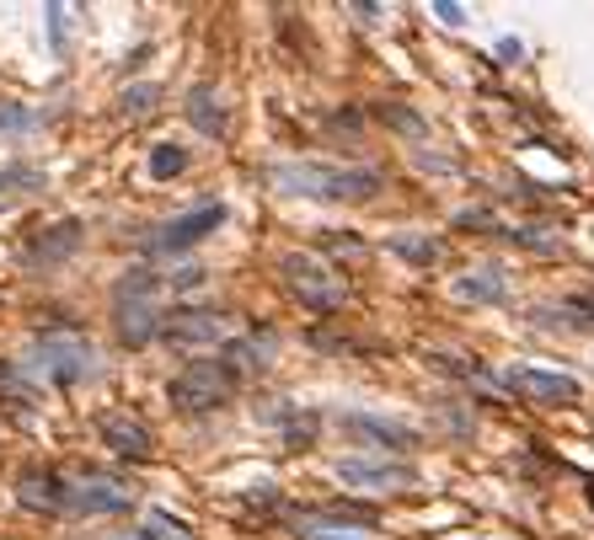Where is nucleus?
<instances>
[{
  "label": "nucleus",
  "mask_w": 594,
  "mask_h": 540,
  "mask_svg": "<svg viewBox=\"0 0 594 540\" xmlns=\"http://www.w3.org/2000/svg\"><path fill=\"white\" fill-rule=\"evenodd\" d=\"M183 118L194 124L198 135H209V139H220L225 129H231V108H225V97H220L214 86H194V91H188Z\"/></svg>",
  "instance_id": "4468645a"
},
{
  "label": "nucleus",
  "mask_w": 594,
  "mask_h": 540,
  "mask_svg": "<svg viewBox=\"0 0 594 540\" xmlns=\"http://www.w3.org/2000/svg\"><path fill=\"white\" fill-rule=\"evenodd\" d=\"M86 241V225L81 219H60V225H44L27 247H22V263L27 268H60L75 258V247Z\"/></svg>",
  "instance_id": "ddd939ff"
},
{
  "label": "nucleus",
  "mask_w": 594,
  "mask_h": 540,
  "mask_svg": "<svg viewBox=\"0 0 594 540\" xmlns=\"http://www.w3.org/2000/svg\"><path fill=\"white\" fill-rule=\"evenodd\" d=\"M97 439H102L113 455H124V461H150V455H156V434H150V423L134 417V412H102V417H97Z\"/></svg>",
  "instance_id": "9b49d317"
},
{
  "label": "nucleus",
  "mask_w": 594,
  "mask_h": 540,
  "mask_svg": "<svg viewBox=\"0 0 594 540\" xmlns=\"http://www.w3.org/2000/svg\"><path fill=\"white\" fill-rule=\"evenodd\" d=\"M145 540H194V536H188V525L172 519L166 508H150V514H145Z\"/></svg>",
  "instance_id": "aec40b11"
},
{
  "label": "nucleus",
  "mask_w": 594,
  "mask_h": 540,
  "mask_svg": "<svg viewBox=\"0 0 594 540\" xmlns=\"http://www.w3.org/2000/svg\"><path fill=\"white\" fill-rule=\"evenodd\" d=\"M590 498H594V481H590Z\"/></svg>",
  "instance_id": "bb28decb"
},
{
  "label": "nucleus",
  "mask_w": 594,
  "mask_h": 540,
  "mask_svg": "<svg viewBox=\"0 0 594 540\" xmlns=\"http://www.w3.org/2000/svg\"><path fill=\"white\" fill-rule=\"evenodd\" d=\"M220 225H225V203H198L188 214H172L166 225H156L145 236V252L150 258H183V252H194L198 241H209Z\"/></svg>",
  "instance_id": "0eeeda50"
},
{
  "label": "nucleus",
  "mask_w": 594,
  "mask_h": 540,
  "mask_svg": "<svg viewBox=\"0 0 594 540\" xmlns=\"http://www.w3.org/2000/svg\"><path fill=\"white\" fill-rule=\"evenodd\" d=\"M562 311H568V322H573V327H594V294H573Z\"/></svg>",
  "instance_id": "b1692460"
},
{
  "label": "nucleus",
  "mask_w": 594,
  "mask_h": 540,
  "mask_svg": "<svg viewBox=\"0 0 594 540\" xmlns=\"http://www.w3.org/2000/svg\"><path fill=\"white\" fill-rule=\"evenodd\" d=\"M450 294L466 300V305H498L504 294H509V278L504 268H466L456 284H450Z\"/></svg>",
  "instance_id": "2eb2a0df"
},
{
  "label": "nucleus",
  "mask_w": 594,
  "mask_h": 540,
  "mask_svg": "<svg viewBox=\"0 0 594 540\" xmlns=\"http://www.w3.org/2000/svg\"><path fill=\"white\" fill-rule=\"evenodd\" d=\"M434 16H440L445 27H461V22H466V5H450V0H440V5H434Z\"/></svg>",
  "instance_id": "393cba45"
},
{
  "label": "nucleus",
  "mask_w": 594,
  "mask_h": 540,
  "mask_svg": "<svg viewBox=\"0 0 594 540\" xmlns=\"http://www.w3.org/2000/svg\"><path fill=\"white\" fill-rule=\"evenodd\" d=\"M139 487L129 476L102 472V466H27L16 476V503L38 508V514H65V519H108V514H129Z\"/></svg>",
  "instance_id": "f257e3e1"
},
{
  "label": "nucleus",
  "mask_w": 594,
  "mask_h": 540,
  "mask_svg": "<svg viewBox=\"0 0 594 540\" xmlns=\"http://www.w3.org/2000/svg\"><path fill=\"white\" fill-rule=\"evenodd\" d=\"M44 16H49V43H54V54H65L70 49V11L65 5H49Z\"/></svg>",
  "instance_id": "5701e85b"
},
{
  "label": "nucleus",
  "mask_w": 594,
  "mask_h": 540,
  "mask_svg": "<svg viewBox=\"0 0 594 540\" xmlns=\"http://www.w3.org/2000/svg\"><path fill=\"white\" fill-rule=\"evenodd\" d=\"M161 342L172 348H214V342H231V322L220 311H203V305H172L166 322H161Z\"/></svg>",
  "instance_id": "6e6552de"
},
{
  "label": "nucleus",
  "mask_w": 594,
  "mask_h": 540,
  "mask_svg": "<svg viewBox=\"0 0 594 540\" xmlns=\"http://www.w3.org/2000/svg\"><path fill=\"white\" fill-rule=\"evenodd\" d=\"M279 273H284V284H289V294L306 305V311H337L343 305V278L317 258V252H284L279 258Z\"/></svg>",
  "instance_id": "423d86ee"
},
{
  "label": "nucleus",
  "mask_w": 594,
  "mask_h": 540,
  "mask_svg": "<svg viewBox=\"0 0 594 540\" xmlns=\"http://www.w3.org/2000/svg\"><path fill=\"white\" fill-rule=\"evenodd\" d=\"M5 188H44V166H27V161H22V166H0V193H5Z\"/></svg>",
  "instance_id": "4be33fe9"
},
{
  "label": "nucleus",
  "mask_w": 594,
  "mask_h": 540,
  "mask_svg": "<svg viewBox=\"0 0 594 540\" xmlns=\"http://www.w3.org/2000/svg\"><path fill=\"white\" fill-rule=\"evenodd\" d=\"M381 172L375 166H337V161H279L268 166V188L284 199H311V203H370L381 193Z\"/></svg>",
  "instance_id": "f03ea898"
},
{
  "label": "nucleus",
  "mask_w": 594,
  "mask_h": 540,
  "mask_svg": "<svg viewBox=\"0 0 594 540\" xmlns=\"http://www.w3.org/2000/svg\"><path fill=\"white\" fill-rule=\"evenodd\" d=\"M177 172H188V150L183 145H156L150 150V177L156 183H172Z\"/></svg>",
  "instance_id": "a211bd4d"
},
{
  "label": "nucleus",
  "mask_w": 594,
  "mask_h": 540,
  "mask_svg": "<svg viewBox=\"0 0 594 540\" xmlns=\"http://www.w3.org/2000/svg\"><path fill=\"white\" fill-rule=\"evenodd\" d=\"M161 294H166V273H150V268H129L113 289V332L119 342L129 348H145V342L161 338Z\"/></svg>",
  "instance_id": "7ed1b4c3"
},
{
  "label": "nucleus",
  "mask_w": 594,
  "mask_h": 540,
  "mask_svg": "<svg viewBox=\"0 0 594 540\" xmlns=\"http://www.w3.org/2000/svg\"><path fill=\"white\" fill-rule=\"evenodd\" d=\"M0 209H5V203H0Z\"/></svg>",
  "instance_id": "cd10ccee"
},
{
  "label": "nucleus",
  "mask_w": 594,
  "mask_h": 540,
  "mask_svg": "<svg viewBox=\"0 0 594 540\" xmlns=\"http://www.w3.org/2000/svg\"><path fill=\"white\" fill-rule=\"evenodd\" d=\"M161 97H166V91H161L156 80H134L129 91L119 97V118H129V124H139V118H150V113L161 108Z\"/></svg>",
  "instance_id": "dca6fc26"
},
{
  "label": "nucleus",
  "mask_w": 594,
  "mask_h": 540,
  "mask_svg": "<svg viewBox=\"0 0 594 540\" xmlns=\"http://www.w3.org/2000/svg\"><path fill=\"white\" fill-rule=\"evenodd\" d=\"M381 118L392 124L396 135H412V139H429V124L412 113V108H396V102H381Z\"/></svg>",
  "instance_id": "412c9836"
},
{
  "label": "nucleus",
  "mask_w": 594,
  "mask_h": 540,
  "mask_svg": "<svg viewBox=\"0 0 594 540\" xmlns=\"http://www.w3.org/2000/svg\"><path fill=\"white\" fill-rule=\"evenodd\" d=\"M386 247H392L396 258H407V263H418V268H429V263L440 258V247H434L429 236H392Z\"/></svg>",
  "instance_id": "6ab92c4d"
},
{
  "label": "nucleus",
  "mask_w": 594,
  "mask_h": 540,
  "mask_svg": "<svg viewBox=\"0 0 594 540\" xmlns=\"http://www.w3.org/2000/svg\"><path fill=\"white\" fill-rule=\"evenodd\" d=\"M236 386H242V375L225 359H194V364H183L172 375L166 402H172V412H183V417H203V412H220V406L231 402Z\"/></svg>",
  "instance_id": "39448f33"
},
{
  "label": "nucleus",
  "mask_w": 594,
  "mask_h": 540,
  "mask_svg": "<svg viewBox=\"0 0 594 540\" xmlns=\"http://www.w3.org/2000/svg\"><path fill=\"white\" fill-rule=\"evenodd\" d=\"M332 476L354 492H401V487L418 481V472L407 461H381V455H348V461L332 466Z\"/></svg>",
  "instance_id": "1a4fd4ad"
},
{
  "label": "nucleus",
  "mask_w": 594,
  "mask_h": 540,
  "mask_svg": "<svg viewBox=\"0 0 594 540\" xmlns=\"http://www.w3.org/2000/svg\"><path fill=\"white\" fill-rule=\"evenodd\" d=\"M22 369V380H44V386H81V380H91L97 375V348L81 338V332H38L33 348H27V359L16 364Z\"/></svg>",
  "instance_id": "20e7f679"
},
{
  "label": "nucleus",
  "mask_w": 594,
  "mask_h": 540,
  "mask_svg": "<svg viewBox=\"0 0 594 540\" xmlns=\"http://www.w3.org/2000/svg\"><path fill=\"white\" fill-rule=\"evenodd\" d=\"M38 124H44V118H38L33 108H22V102H0V139H27Z\"/></svg>",
  "instance_id": "f3484780"
},
{
  "label": "nucleus",
  "mask_w": 594,
  "mask_h": 540,
  "mask_svg": "<svg viewBox=\"0 0 594 540\" xmlns=\"http://www.w3.org/2000/svg\"><path fill=\"white\" fill-rule=\"evenodd\" d=\"M300 540H359V536H317V530H295Z\"/></svg>",
  "instance_id": "a878e982"
},
{
  "label": "nucleus",
  "mask_w": 594,
  "mask_h": 540,
  "mask_svg": "<svg viewBox=\"0 0 594 540\" xmlns=\"http://www.w3.org/2000/svg\"><path fill=\"white\" fill-rule=\"evenodd\" d=\"M337 428L364 439V444H375V450H396V455L418 444V428H407L396 417H381V412H337Z\"/></svg>",
  "instance_id": "f8f14e48"
},
{
  "label": "nucleus",
  "mask_w": 594,
  "mask_h": 540,
  "mask_svg": "<svg viewBox=\"0 0 594 540\" xmlns=\"http://www.w3.org/2000/svg\"><path fill=\"white\" fill-rule=\"evenodd\" d=\"M504 386L535 406H573L584 397L573 375H562V369H535V364H515V369L504 375Z\"/></svg>",
  "instance_id": "9d476101"
}]
</instances>
